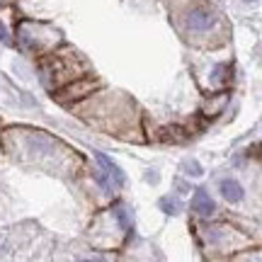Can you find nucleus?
<instances>
[{"label": "nucleus", "mask_w": 262, "mask_h": 262, "mask_svg": "<svg viewBox=\"0 0 262 262\" xmlns=\"http://www.w3.org/2000/svg\"><path fill=\"white\" fill-rule=\"evenodd\" d=\"M216 15L204 5H194L192 10L185 12V25H187L189 32H209L214 27Z\"/></svg>", "instance_id": "nucleus-1"}, {"label": "nucleus", "mask_w": 262, "mask_h": 262, "mask_svg": "<svg viewBox=\"0 0 262 262\" xmlns=\"http://www.w3.org/2000/svg\"><path fill=\"white\" fill-rule=\"evenodd\" d=\"M95 88H97V83L95 80H78V83H73V85H68L63 93L58 95V100H63V102H71V100H75V97H83V95H88V93H93Z\"/></svg>", "instance_id": "nucleus-2"}, {"label": "nucleus", "mask_w": 262, "mask_h": 262, "mask_svg": "<svg viewBox=\"0 0 262 262\" xmlns=\"http://www.w3.org/2000/svg\"><path fill=\"white\" fill-rule=\"evenodd\" d=\"M95 160L100 163L104 168V172L110 175V180H112V185H117V187H122L124 185V172H122V168L114 163V160H110L104 153H95Z\"/></svg>", "instance_id": "nucleus-3"}, {"label": "nucleus", "mask_w": 262, "mask_h": 262, "mask_svg": "<svg viewBox=\"0 0 262 262\" xmlns=\"http://www.w3.org/2000/svg\"><path fill=\"white\" fill-rule=\"evenodd\" d=\"M192 206H194V211L199 216H211L214 214V199L206 194L204 189H196L194 192V196H192Z\"/></svg>", "instance_id": "nucleus-4"}, {"label": "nucleus", "mask_w": 262, "mask_h": 262, "mask_svg": "<svg viewBox=\"0 0 262 262\" xmlns=\"http://www.w3.org/2000/svg\"><path fill=\"white\" fill-rule=\"evenodd\" d=\"M221 194H224L226 202H241L243 199V187H241V182H235V180H224L221 182Z\"/></svg>", "instance_id": "nucleus-5"}, {"label": "nucleus", "mask_w": 262, "mask_h": 262, "mask_svg": "<svg viewBox=\"0 0 262 262\" xmlns=\"http://www.w3.org/2000/svg\"><path fill=\"white\" fill-rule=\"evenodd\" d=\"M114 219L119 221V226H122L124 231H129V233H131V219H129V211H126V209H124L122 204L114 206Z\"/></svg>", "instance_id": "nucleus-6"}, {"label": "nucleus", "mask_w": 262, "mask_h": 262, "mask_svg": "<svg viewBox=\"0 0 262 262\" xmlns=\"http://www.w3.org/2000/svg\"><path fill=\"white\" fill-rule=\"evenodd\" d=\"M95 180H97V185L104 189V192H112L114 185L110 182V178H107V172L104 170H95Z\"/></svg>", "instance_id": "nucleus-7"}, {"label": "nucleus", "mask_w": 262, "mask_h": 262, "mask_svg": "<svg viewBox=\"0 0 262 262\" xmlns=\"http://www.w3.org/2000/svg\"><path fill=\"white\" fill-rule=\"evenodd\" d=\"M160 209H163L165 214H178L180 204L178 202H172V199H168V196H163V199H160Z\"/></svg>", "instance_id": "nucleus-8"}, {"label": "nucleus", "mask_w": 262, "mask_h": 262, "mask_svg": "<svg viewBox=\"0 0 262 262\" xmlns=\"http://www.w3.org/2000/svg\"><path fill=\"white\" fill-rule=\"evenodd\" d=\"M185 170H187V175H192V178L202 175V168H199V163H196V160H187V163H185Z\"/></svg>", "instance_id": "nucleus-9"}, {"label": "nucleus", "mask_w": 262, "mask_h": 262, "mask_svg": "<svg viewBox=\"0 0 262 262\" xmlns=\"http://www.w3.org/2000/svg\"><path fill=\"white\" fill-rule=\"evenodd\" d=\"M0 41H3V44H10V34H8V29H5L3 22H0Z\"/></svg>", "instance_id": "nucleus-10"}]
</instances>
